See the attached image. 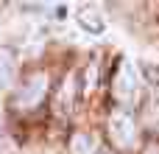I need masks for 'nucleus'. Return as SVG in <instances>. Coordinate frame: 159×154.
<instances>
[{
    "label": "nucleus",
    "mask_w": 159,
    "mask_h": 154,
    "mask_svg": "<svg viewBox=\"0 0 159 154\" xmlns=\"http://www.w3.org/2000/svg\"><path fill=\"white\" fill-rule=\"evenodd\" d=\"M109 135H112V140H115L117 146H131L134 137H137V129H134L131 115L123 112V109H117V112L112 115V121H109Z\"/></svg>",
    "instance_id": "f257e3e1"
},
{
    "label": "nucleus",
    "mask_w": 159,
    "mask_h": 154,
    "mask_svg": "<svg viewBox=\"0 0 159 154\" xmlns=\"http://www.w3.org/2000/svg\"><path fill=\"white\" fill-rule=\"evenodd\" d=\"M137 84H140L137 70H134L131 65H123V67L117 70V79H115V95H117L120 101H129V98H134Z\"/></svg>",
    "instance_id": "f03ea898"
},
{
    "label": "nucleus",
    "mask_w": 159,
    "mask_h": 154,
    "mask_svg": "<svg viewBox=\"0 0 159 154\" xmlns=\"http://www.w3.org/2000/svg\"><path fill=\"white\" fill-rule=\"evenodd\" d=\"M75 20H78V25H81L84 31H89V34H103V28H106L103 14H98L92 6H81L78 14H75Z\"/></svg>",
    "instance_id": "7ed1b4c3"
},
{
    "label": "nucleus",
    "mask_w": 159,
    "mask_h": 154,
    "mask_svg": "<svg viewBox=\"0 0 159 154\" xmlns=\"http://www.w3.org/2000/svg\"><path fill=\"white\" fill-rule=\"evenodd\" d=\"M45 76H36V79H31L28 81V87L22 90V95H20V101H22V107H34L42 95H45Z\"/></svg>",
    "instance_id": "20e7f679"
},
{
    "label": "nucleus",
    "mask_w": 159,
    "mask_h": 154,
    "mask_svg": "<svg viewBox=\"0 0 159 154\" xmlns=\"http://www.w3.org/2000/svg\"><path fill=\"white\" fill-rule=\"evenodd\" d=\"M70 146H73V154H95V140L89 135H75Z\"/></svg>",
    "instance_id": "39448f33"
}]
</instances>
